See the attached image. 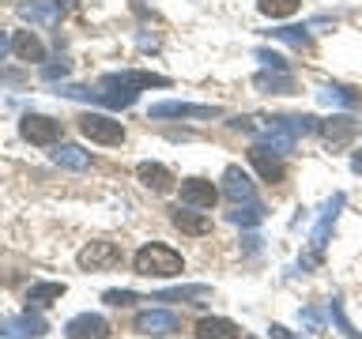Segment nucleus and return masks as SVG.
<instances>
[{
    "label": "nucleus",
    "instance_id": "obj_4",
    "mask_svg": "<svg viewBox=\"0 0 362 339\" xmlns=\"http://www.w3.org/2000/svg\"><path fill=\"white\" fill-rule=\"evenodd\" d=\"M339 208H344V192H336V196L325 203V211H321V222H317V226H313V234H310V256H302V268H313L317 260H321L325 237H328V230H332V222H336Z\"/></svg>",
    "mask_w": 362,
    "mask_h": 339
},
{
    "label": "nucleus",
    "instance_id": "obj_11",
    "mask_svg": "<svg viewBox=\"0 0 362 339\" xmlns=\"http://www.w3.org/2000/svg\"><path fill=\"white\" fill-rule=\"evenodd\" d=\"M249 162L257 166V174L264 181H283V158H279V151H272L268 143L249 147Z\"/></svg>",
    "mask_w": 362,
    "mask_h": 339
},
{
    "label": "nucleus",
    "instance_id": "obj_36",
    "mask_svg": "<svg viewBox=\"0 0 362 339\" xmlns=\"http://www.w3.org/2000/svg\"><path fill=\"white\" fill-rule=\"evenodd\" d=\"M8 49H11V42H8V34H4V30H0V56H4Z\"/></svg>",
    "mask_w": 362,
    "mask_h": 339
},
{
    "label": "nucleus",
    "instance_id": "obj_20",
    "mask_svg": "<svg viewBox=\"0 0 362 339\" xmlns=\"http://www.w3.org/2000/svg\"><path fill=\"white\" fill-rule=\"evenodd\" d=\"M197 339H238V324L226 316H204L197 324Z\"/></svg>",
    "mask_w": 362,
    "mask_h": 339
},
{
    "label": "nucleus",
    "instance_id": "obj_23",
    "mask_svg": "<svg viewBox=\"0 0 362 339\" xmlns=\"http://www.w3.org/2000/svg\"><path fill=\"white\" fill-rule=\"evenodd\" d=\"M276 42H283V45H294L298 53H310L313 49V34L305 30V27H276V30H268Z\"/></svg>",
    "mask_w": 362,
    "mask_h": 339
},
{
    "label": "nucleus",
    "instance_id": "obj_10",
    "mask_svg": "<svg viewBox=\"0 0 362 339\" xmlns=\"http://www.w3.org/2000/svg\"><path fill=\"white\" fill-rule=\"evenodd\" d=\"M215 200H219V189H215L208 177H185L181 181V203H185V208H215Z\"/></svg>",
    "mask_w": 362,
    "mask_h": 339
},
{
    "label": "nucleus",
    "instance_id": "obj_37",
    "mask_svg": "<svg viewBox=\"0 0 362 339\" xmlns=\"http://www.w3.org/2000/svg\"><path fill=\"white\" fill-rule=\"evenodd\" d=\"M351 166H355V170H362V147H358L355 155H351Z\"/></svg>",
    "mask_w": 362,
    "mask_h": 339
},
{
    "label": "nucleus",
    "instance_id": "obj_31",
    "mask_svg": "<svg viewBox=\"0 0 362 339\" xmlns=\"http://www.w3.org/2000/svg\"><path fill=\"white\" fill-rule=\"evenodd\" d=\"M253 56L264 68H272V72H287V61H283V53H276V49H257Z\"/></svg>",
    "mask_w": 362,
    "mask_h": 339
},
{
    "label": "nucleus",
    "instance_id": "obj_25",
    "mask_svg": "<svg viewBox=\"0 0 362 339\" xmlns=\"http://www.w3.org/2000/svg\"><path fill=\"white\" fill-rule=\"evenodd\" d=\"M106 79H113V83H124V87H170L166 76H155V72H110Z\"/></svg>",
    "mask_w": 362,
    "mask_h": 339
},
{
    "label": "nucleus",
    "instance_id": "obj_2",
    "mask_svg": "<svg viewBox=\"0 0 362 339\" xmlns=\"http://www.w3.org/2000/svg\"><path fill=\"white\" fill-rule=\"evenodd\" d=\"M79 132H83L90 143H102V147L124 143V124L106 117V113H83V117H79Z\"/></svg>",
    "mask_w": 362,
    "mask_h": 339
},
{
    "label": "nucleus",
    "instance_id": "obj_33",
    "mask_svg": "<svg viewBox=\"0 0 362 339\" xmlns=\"http://www.w3.org/2000/svg\"><path fill=\"white\" fill-rule=\"evenodd\" d=\"M0 79H4V83H23L27 76H23L19 68H0Z\"/></svg>",
    "mask_w": 362,
    "mask_h": 339
},
{
    "label": "nucleus",
    "instance_id": "obj_19",
    "mask_svg": "<svg viewBox=\"0 0 362 339\" xmlns=\"http://www.w3.org/2000/svg\"><path fill=\"white\" fill-rule=\"evenodd\" d=\"M174 226H177V230L181 234H189V237H204V234H208L211 230V219H208V215H204V211H174Z\"/></svg>",
    "mask_w": 362,
    "mask_h": 339
},
{
    "label": "nucleus",
    "instance_id": "obj_34",
    "mask_svg": "<svg viewBox=\"0 0 362 339\" xmlns=\"http://www.w3.org/2000/svg\"><path fill=\"white\" fill-rule=\"evenodd\" d=\"M268 332H272V339H294V335H291V332H287V328H283V324H272Z\"/></svg>",
    "mask_w": 362,
    "mask_h": 339
},
{
    "label": "nucleus",
    "instance_id": "obj_18",
    "mask_svg": "<svg viewBox=\"0 0 362 339\" xmlns=\"http://www.w3.org/2000/svg\"><path fill=\"white\" fill-rule=\"evenodd\" d=\"M253 87L264 95H294V76L291 72H257Z\"/></svg>",
    "mask_w": 362,
    "mask_h": 339
},
{
    "label": "nucleus",
    "instance_id": "obj_12",
    "mask_svg": "<svg viewBox=\"0 0 362 339\" xmlns=\"http://www.w3.org/2000/svg\"><path fill=\"white\" fill-rule=\"evenodd\" d=\"M223 192H226L234 203H253V200H257L253 181H249V174H245V170H238V166H230V170L223 174Z\"/></svg>",
    "mask_w": 362,
    "mask_h": 339
},
{
    "label": "nucleus",
    "instance_id": "obj_29",
    "mask_svg": "<svg viewBox=\"0 0 362 339\" xmlns=\"http://www.w3.org/2000/svg\"><path fill=\"white\" fill-rule=\"evenodd\" d=\"M328 316H332V321L339 324V332H344V335L358 339V332H355V328H351V321L344 316V302H339V298H332V302H328Z\"/></svg>",
    "mask_w": 362,
    "mask_h": 339
},
{
    "label": "nucleus",
    "instance_id": "obj_26",
    "mask_svg": "<svg viewBox=\"0 0 362 339\" xmlns=\"http://www.w3.org/2000/svg\"><path fill=\"white\" fill-rule=\"evenodd\" d=\"M57 298H64V282H34V287L27 290V302L30 305H53Z\"/></svg>",
    "mask_w": 362,
    "mask_h": 339
},
{
    "label": "nucleus",
    "instance_id": "obj_28",
    "mask_svg": "<svg viewBox=\"0 0 362 339\" xmlns=\"http://www.w3.org/2000/svg\"><path fill=\"white\" fill-rule=\"evenodd\" d=\"M302 0H257V8H260V16H268V19H287L298 11Z\"/></svg>",
    "mask_w": 362,
    "mask_h": 339
},
{
    "label": "nucleus",
    "instance_id": "obj_21",
    "mask_svg": "<svg viewBox=\"0 0 362 339\" xmlns=\"http://www.w3.org/2000/svg\"><path fill=\"white\" fill-rule=\"evenodd\" d=\"M53 162L64 166V170H87L90 155L83 151V147H76V143H53Z\"/></svg>",
    "mask_w": 362,
    "mask_h": 339
},
{
    "label": "nucleus",
    "instance_id": "obj_6",
    "mask_svg": "<svg viewBox=\"0 0 362 339\" xmlns=\"http://www.w3.org/2000/svg\"><path fill=\"white\" fill-rule=\"evenodd\" d=\"M219 106H192V102H155L151 109H147V117L163 121V117H189V121H211L219 117Z\"/></svg>",
    "mask_w": 362,
    "mask_h": 339
},
{
    "label": "nucleus",
    "instance_id": "obj_30",
    "mask_svg": "<svg viewBox=\"0 0 362 339\" xmlns=\"http://www.w3.org/2000/svg\"><path fill=\"white\" fill-rule=\"evenodd\" d=\"M102 302L113 305V309H124V305L140 302V294H136V290H106V294H102Z\"/></svg>",
    "mask_w": 362,
    "mask_h": 339
},
{
    "label": "nucleus",
    "instance_id": "obj_1",
    "mask_svg": "<svg viewBox=\"0 0 362 339\" xmlns=\"http://www.w3.org/2000/svg\"><path fill=\"white\" fill-rule=\"evenodd\" d=\"M132 271L144 275V279H174V275L185 271V260H181V253H174L170 245L151 242L132 256Z\"/></svg>",
    "mask_w": 362,
    "mask_h": 339
},
{
    "label": "nucleus",
    "instance_id": "obj_16",
    "mask_svg": "<svg viewBox=\"0 0 362 339\" xmlns=\"http://www.w3.org/2000/svg\"><path fill=\"white\" fill-rule=\"evenodd\" d=\"M19 16L27 23H38V27H53L61 19V0H30L19 8Z\"/></svg>",
    "mask_w": 362,
    "mask_h": 339
},
{
    "label": "nucleus",
    "instance_id": "obj_17",
    "mask_svg": "<svg viewBox=\"0 0 362 339\" xmlns=\"http://www.w3.org/2000/svg\"><path fill=\"white\" fill-rule=\"evenodd\" d=\"M11 53L19 56V61H45V45H42V38L34 30H19L16 38H11Z\"/></svg>",
    "mask_w": 362,
    "mask_h": 339
},
{
    "label": "nucleus",
    "instance_id": "obj_9",
    "mask_svg": "<svg viewBox=\"0 0 362 339\" xmlns=\"http://www.w3.org/2000/svg\"><path fill=\"white\" fill-rule=\"evenodd\" d=\"M68 339H110V321L98 313H79L64 324Z\"/></svg>",
    "mask_w": 362,
    "mask_h": 339
},
{
    "label": "nucleus",
    "instance_id": "obj_14",
    "mask_svg": "<svg viewBox=\"0 0 362 339\" xmlns=\"http://www.w3.org/2000/svg\"><path fill=\"white\" fill-rule=\"evenodd\" d=\"M317 98H321L325 106H339V109H358L362 106V90L344 87V83H325L317 90Z\"/></svg>",
    "mask_w": 362,
    "mask_h": 339
},
{
    "label": "nucleus",
    "instance_id": "obj_7",
    "mask_svg": "<svg viewBox=\"0 0 362 339\" xmlns=\"http://www.w3.org/2000/svg\"><path fill=\"white\" fill-rule=\"evenodd\" d=\"M45 332H49V324H45L38 313H30V309L0 321V335H8V339H42Z\"/></svg>",
    "mask_w": 362,
    "mask_h": 339
},
{
    "label": "nucleus",
    "instance_id": "obj_27",
    "mask_svg": "<svg viewBox=\"0 0 362 339\" xmlns=\"http://www.w3.org/2000/svg\"><path fill=\"white\" fill-rule=\"evenodd\" d=\"M226 219H230L234 226H257L260 219H264V208H260L257 200L253 203H234V211L226 215Z\"/></svg>",
    "mask_w": 362,
    "mask_h": 339
},
{
    "label": "nucleus",
    "instance_id": "obj_8",
    "mask_svg": "<svg viewBox=\"0 0 362 339\" xmlns=\"http://www.w3.org/2000/svg\"><path fill=\"white\" fill-rule=\"evenodd\" d=\"M136 332L140 335H174L181 332V321H177V313H170V309H147L136 316Z\"/></svg>",
    "mask_w": 362,
    "mask_h": 339
},
{
    "label": "nucleus",
    "instance_id": "obj_5",
    "mask_svg": "<svg viewBox=\"0 0 362 339\" xmlns=\"http://www.w3.org/2000/svg\"><path fill=\"white\" fill-rule=\"evenodd\" d=\"M79 268L83 271H110V268H117L121 264V249L113 245V242H90L79 249Z\"/></svg>",
    "mask_w": 362,
    "mask_h": 339
},
{
    "label": "nucleus",
    "instance_id": "obj_13",
    "mask_svg": "<svg viewBox=\"0 0 362 339\" xmlns=\"http://www.w3.org/2000/svg\"><path fill=\"white\" fill-rule=\"evenodd\" d=\"M136 177H140L144 189L158 192V196H163V192H170V189H174V181H177L163 162H140V166H136Z\"/></svg>",
    "mask_w": 362,
    "mask_h": 339
},
{
    "label": "nucleus",
    "instance_id": "obj_24",
    "mask_svg": "<svg viewBox=\"0 0 362 339\" xmlns=\"http://www.w3.org/2000/svg\"><path fill=\"white\" fill-rule=\"evenodd\" d=\"M268 124H276V129H283V132H291L294 140L298 136H313L321 124H317V117H305V113H294V117H272Z\"/></svg>",
    "mask_w": 362,
    "mask_h": 339
},
{
    "label": "nucleus",
    "instance_id": "obj_3",
    "mask_svg": "<svg viewBox=\"0 0 362 339\" xmlns=\"http://www.w3.org/2000/svg\"><path fill=\"white\" fill-rule=\"evenodd\" d=\"M19 136L34 147H53L61 140V121L42 117V113H27V117L19 121Z\"/></svg>",
    "mask_w": 362,
    "mask_h": 339
},
{
    "label": "nucleus",
    "instance_id": "obj_35",
    "mask_svg": "<svg viewBox=\"0 0 362 339\" xmlns=\"http://www.w3.org/2000/svg\"><path fill=\"white\" fill-rule=\"evenodd\" d=\"M302 321L310 324V328H321V316H317L313 309H305V313H302Z\"/></svg>",
    "mask_w": 362,
    "mask_h": 339
},
{
    "label": "nucleus",
    "instance_id": "obj_22",
    "mask_svg": "<svg viewBox=\"0 0 362 339\" xmlns=\"http://www.w3.org/2000/svg\"><path fill=\"white\" fill-rule=\"evenodd\" d=\"M158 302H189V305H208V302H211V287H204V282H197V287H174V290H163V294H158Z\"/></svg>",
    "mask_w": 362,
    "mask_h": 339
},
{
    "label": "nucleus",
    "instance_id": "obj_32",
    "mask_svg": "<svg viewBox=\"0 0 362 339\" xmlns=\"http://www.w3.org/2000/svg\"><path fill=\"white\" fill-rule=\"evenodd\" d=\"M68 72H72V64L61 61V64H42V79H64Z\"/></svg>",
    "mask_w": 362,
    "mask_h": 339
},
{
    "label": "nucleus",
    "instance_id": "obj_15",
    "mask_svg": "<svg viewBox=\"0 0 362 339\" xmlns=\"http://www.w3.org/2000/svg\"><path fill=\"white\" fill-rule=\"evenodd\" d=\"M358 132V121L351 117V113H336V117H328V121H321V136L332 147H339V143H347L351 136Z\"/></svg>",
    "mask_w": 362,
    "mask_h": 339
}]
</instances>
